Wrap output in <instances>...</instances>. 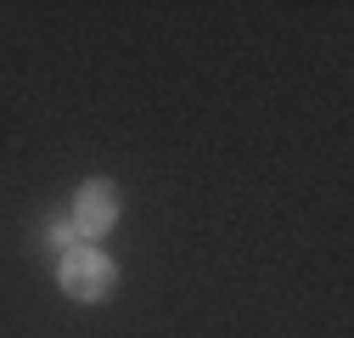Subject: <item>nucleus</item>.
I'll use <instances>...</instances> for the list:
<instances>
[{
    "mask_svg": "<svg viewBox=\"0 0 354 338\" xmlns=\"http://www.w3.org/2000/svg\"><path fill=\"white\" fill-rule=\"evenodd\" d=\"M62 287L73 293V299H107L113 293V265L96 248H73L62 260Z\"/></svg>",
    "mask_w": 354,
    "mask_h": 338,
    "instance_id": "nucleus-1",
    "label": "nucleus"
},
{
    "mask_svg": "<svg viewBox=\"0 0 354 338\" xmlns=\"http://www.w3.org/2000/svg\"><path fill=\"white\" fill-rule=\"evenodd\" d=\"M118 220V203H113V186L107 181H91L79 192V208H73V226L84 231V237H102L107 226Z\"/></svg>",
    "mask_w": 354,
    "mask_h": 338,
    "instance_id": "nucleus-2",
    "label": "nucleus"
},
{
    "mask_svg": "<svg viewBox=\"0 0 354 338\" xmlns=\"http://www.w3.org/2000/svg\"><path fill=\"white\" fill-rule=\"evenodd\" d=\"M73 237H79V226H57V231H51V242L68 248V254H73Z\"/></svg>",
    "mask_w": 354,
    "mask_h": 338,
    "instance_id": "nucleus-3",
    "label": "nucleus"
}]
</instances>
